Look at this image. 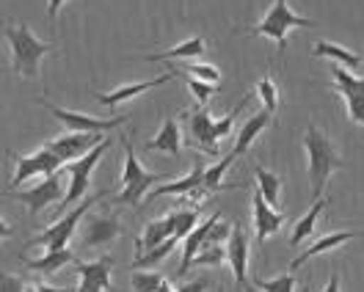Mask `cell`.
I'll use <instances>...</instances> for the list:
<instances>
[{
  "label": "cell",
  "instance_id": "cell-1",
  "mask_svg": "<svg viewBox=\"0 0 364 292\" xmlns=\"http://www.w3.org/2000/svg\"><path fill=\"white\" fill-rule=\"evenodd\" d=\"M304 149H306V168H309V182H312V199L318 202L326 190L328 177L345 168V160L340 158L334 141L326 133H320L315 124L304 133Z\"/></svg>",
  "mask_w": 364,
  "mask_h": 292
},
{
  "label": "cell",
  "instance_id": "cell-2",
  "mask_svg": "<svg viewBox=\"0 0 364 292\" xmlns=\"http://www.w3.org/2000/svg\"><path fill=\"white\" fill-rule=\"evenodd\" d=\"M6 42L11 50V69L25 80H36L42 58L53 53V45L36 39L28 25H9L6 28Z\"/></svg>",
  "mask_w": 364,
  "mask_h": 292
},
{
  "label": "cell",
  "instance_id": "cell-3",
  "mask_svg": "<svg viewBox=\"0 0 364 292\" xmlns=\"http://www.w3.org/2000/svg\"><path fill=\"white\" fill-rule=\"evenodd\" d=\"M122 144H124V171H122V193L114 196V204H127V207H138L144 202L146 190L155 185V182H166L168 174H152V171H144L141 160L133 152V141L130 135H119Z\"/></svg>",
  "mask_w": 364,
  "mask_h": 292
},
{
  "label": "cell",
  "instance_id": "cell-4",
  "mask_svg": "<svg viewBox=\"0 0 364 292\" xmlns=\"http://www.w3.org/2000/svg\"><path fill=\"white\" fill-rule=\"evenodd\" d=\"M312 25H315V20L296 14L287 0H273L268 14H265L259 23L251 25V28H243V33H249V36H268V39L276 42V50L284 53L287 33H290L293 28H312Z\"/></svg>",
  "mask_w": 364,
  "mask_h": 292
},
{
  "label": "cell",
  "instance_id": "cell-5",
  "mask_svg": "<svg viewBox=\"0 0 364 292\" xmlns=\"http://www.w3.org/2000/svg\"><path fill=\"white\" fill-rule=\"evenodd\" d=\"M105 196H108V190L94 193V196H89V199H83L77 207L67 210V212H64V215H61L55 224L50 226V229H45V232H42V234H36V237H31V240L25 243V248L45 246L47 251H64V248L69 246V240H72V234H75V229H77V226H80V221L89 215L91 207H94V204H100Z\"/></svg>",
  "mask_w": 364,
  "mask_h": 292
},
{
  "label": "cell",
  "instance_id": "cell-6",
  "mask_svg": "<svg viewBox=\"0 0 364 292\" xmlns=\"http://www.w3.org/2000/svg\"><path fill=\"white\" fill-rule=\"evenodd\" d=\"M111 146H114V138L105 135V138L91 149L89 155H83V158H77V160H72V163H64V166H61V174H69V188H67V193H64V199H61V207H58V210H69V204H77L83 196H86L91 174H94V168H97L100 158H102Z\"/></svg>",
  "mask_w": 364,
  "mask_h": 292
},
{
  "label": "cell",
  "instance_id": "cell-7",
  "mask_svg": "<svg viewBox=\"0 0 364 292\" xmlns=\"http://www.w3.org/2000/svg\"><path fill=\"white\" fill-rule=\"evenodd\" d=\"M39 105H45L47 111L53 113L67 130L72 133H91V135H105L122 127L127 121V116H114V119H97V116H89V113H77V111H67V108H58L53 102H45V99H36Z\"/></svg>",
  "mask_w": 364,
  "mask_h": 292
},
{
  "label": "cell",
  "instance_id": "cell-8",
  "mask_svg": "<svg viewBox=\"0 0 364 292\" xmlns=\"http://www.w3.org/2000/svg\"><path fill=\"white\" fill-rule=\"evenodd\" d=\"M331 86L345 99L350 121H356V124L364 127V77L353 75L350 69L334 64L331 67Z\"/></svg>",
  "mask_w": 364,
  "mask_h": 292
},
{
  "label": "cell",
  "instance_id": "cell-9",
  "mask_svg": "<svg viewBox=\"0 0 364 292\" xmlns=\"http://www.w3.org/2000/svg\"><path fill=\"white\" fill-rule=\"evenodd\" d=\"M64 193H67V190H64V174L58 171V174L45 177L39 185H33V188H28V190H20V193H9V196H14L17 202L28 204V212H31V215H39L45 207L61 202Z\"/></svg>",
  "mask_w": 364,
  "mask_h": 292
},
{
  "label": "cell",
  "instance_id": "cell-10",
  "mask_svg": "<svg viewBox=\"0 0 364 292\" xmlns=\"http://www.w3.org/2000/svg\"><path fill=\"white\" fill-rule=\"evenodd\" d=\"M64 166V160L58 158L55 152H50L47 146H42L39 152L28 155V158H17V171L11 177V188H20L33 177H50V174H58Z\"/></svg>",
  "mask_w": 364,
  "mask_h": 292
},
{
  "label": "cell",
  "instance_id": "cell-11",
  "mask_svg": "<svg viewBox=\"0 0 364 292\" xmlns=\"http://www.w3.org/2000/svg\"><path fill=\"white\" fill-rule=\"evenodd\" d=\"M227 262L232 273H235V281H237V290L251 292L249 281V237L243 232V226L232 224V234L227 240Z\"/></svg>",
  "mask_w": 364,
  "mask_h": 292
},
{
  "label": "cell",
  "instance_id": "cell-12",
  "mask_svg": "<svg viewBox=\"0 0 364 292\" xmlns=\"http://www.w3.org/2000/svg\"><path fill=\"white\" fill-rule=\"evenodd\" d=\"M119 234H122V221L116 215H89L86 221H80V240L89 248L111 246Z\"/></svg>",
  "mask_w": 364,
  "mask_h": 292
},
{
  "label": "cell",
  "instance_id": "cell-13",
  "mask_svg": "<svg viewBox=\"0 0 364 292\" xmlns=\"http://www.w3.org/2000/svg\"><path fill=\"white\" fill-rule=\"evenodd\" d=\"M251 215H254V232H257V243L259 246H265V240H271L287 221V212L273 210L271 204H265V199L257 190L251 196Z\"/></svg>",
  "mask_w": 364,
  "mask_h": 292
},
{
  "label": "cell",
  "instance_id": "cell-14",
  "mask_svg": "<svg viewBox=\"0 0 364 292\" xmlns=\"http://www.w3.org/2000/svg\"><path fill=\"white\" fill-rule=\"evenodd\" d=\"M105 135H91V133H69L61 135V138H53L50 144H45L50 152H55L64 163H72V160L89 155L91 149L102 141Z\"/></svg>",
  "mask_w": 364,
  "mask_h": 292
},
{
  "label": "cell",
  "instance_id": "cell-15",
  "mask_svg": "<svg viewBox=\"0 0 364 292\" xmlns=\"http://www.w3.org/2000/svg\"><path fill=\"white\" fill-rule=\"evenodd\" d=\"M180 77V72L174 67L166 69V75H160L155 80H144V83H127V86H119L116 91L111 94H100L97 99H100V105H105V108H116V105H122V102H127V99H133L138 94H144V91H152V89H160V86H166V83H171V80H177Z\"/></svg>",
  "mask_w": 364,
  "mask_h": 292
},
{
  "label": "cell",
  "instance_id": "cell-16",
  "mask_svg": "<svg viewBox=\"0 0 364 292\" xmlns=\"http://www.w3.org/2000/svg\"><path fill=\"white\" fill-rule=\"evenodd\" d=\"M188 121H191V144L205 152V155H218V138H215V119L207 111H196V113H185Z\"/></svg>",
  "mask_w": 364,
  "mask_h": 292
},
{
  "label": "cell",
  "instance_id": "cell-17",
  "mask_svg": "<svg viewBox=\"0 0 364 292\" xmlns=\"http://www.w3.org/2000/svg\"><path fill=\"white\" fill-rule=\"evenodd\" d=\"M356 237H364V232H331V234H326V237L315 240L309 248H304L296 259L290 262V270H298L301 265H306L309 259H315V256H320V254H328V251H334V248H340V246H345V243H350V240H356Z\"/></svg>",
  "mask_w": 364,
  "mask_h": 292
},
{
  "label": "cell",
  "instance_id": "cell-18",
  "mask_svg": "<svg viewBox=\"0 0 364 292\" xmlns=\"http://www.w3.org/2000/svg\"><path fill=\"white\" fill-rule=\"evenodd\" d=\"M144 149H146V152H163V155L180 158L182 155V133H180L177 119L166 116V121H163L160 133L155 135L152 141H146V144H144Z\"/></svg>",
  "mask_w": 364,
  "mask_h": 292
},
{
  "label": "cell",
  "instance_id": "cell-19",
  "mask_svg": "<svg viewBox=\"0 0 364 292\" xmlns=\"http://www.w3.org/2000/svg\"><path fill=\"white\" fill-rule=\"evenodd\" d=\"M205 168L207 166L199 160L188 177H182V180H177V182H166V185L155 188V190H152V199H160V196H188V193L205 188Z\"/></svg>",
  "mask_w": 364,
  "mask_h": 292
},
{
  "label": "cell",
  "instance_id": "cell-20",
  "mask_svg": "<svg viewBox=\"0 0 364 292\" xmlns=\"http://www.w3.org/2000/svg\"><path fill=\"white\" fill-rule=\"evenodd\" d=\"M221 218V212H213L207 221H202V224H196L193 226V232L185 237V248H182V265H180V276H185L188 270H191V265H193V259H196V254L202 251V246H205V240H207V232H210V226L215 224Z\"/></svg>",
  "mask_w": 364,
  "mask_h": 292
},
{
  "label": "cell",
  "instance_id": "cell-21",
  "mask_svg": "<svg viewBox=\"0 0 364 292\" xmlns=\"http://www.w3.org/2000/svg\"><path fill=\"white\" fill-rule=\"evenodd\" d=\"M273 124V116L265 108L262 111H257L254 116H251L249 121L243 124V130H240V135H237V141H235V149H232V155L235 158H240V155H246L251 149V144L259 138V133L265 130V127H271Z\"/></svg>",
  "mask_w": 364,
  "mask_h": 292
},
{
  "label": "cell",
  "instance_id": "cell-22",
  "mask_svg": "<svg viewBox=\"0 0 364 292\" xmlns=\"http://www.w3.org/2000/svg\"><path fill=\"white\" fill-rule=\"evenodd\" d=\"M111 268H114V256H102V259H97V262H80V259H75V273H77L80 279L97 281L100 287H105L108 292H114Z\"/></svg>",
  "mask_w": 364,
  "mask_h": 292
},
{
  "label": "cell",
  "instance_id": "cell-23",
  "mask_svg": "<svg viewBox=\"0 0 364 292\" xmlns=\"http://www.w3.org/2000/svg\"><path fill=\"white\" fill-rule=\"evenodd\" d=\"M168 237H171L168 215H166V218H158V221H149V224L144 226V234H138L136 237V256L146 254V251H152V248H158L160 243H166Z\"/></svg>",
  "mask_w": 364,
  "mask_h": 292
},
{
  "label": "cell",
  "instance_id": "cell-24",
  "mask_svg": "<svg viewBox=\"0 0 364 292\" xmlns=\"http://www.w3.org/2000/svg\"><path fill=\"white\" fill-rule=\"evenodd\" d=\"M312 55H315V58H331V61H337V67H345V69H350V72L362 67V58H359L353 50H348V47H342V45H334V42H326V39L315 42Z\"/></svg>",
  "mask_w": 364,
  "mask_h": 292
},
{
  "label": "cell",
  "instance_id": "cell-25",
  "mask_svg": "<svg viewBox=\"0 0 364 292\" xmlns=\"http://www.w3.org/2000/svg\"><path fill=\"white\" fill-rule=\"evenodd\" d=\"M23 259L25 268L36 270V273H45V276H50V273H55V270L67 268L69 262H75V254L72 251H47L42 259H28V256H20Z\"/></svg>",
  "mask_w": 364,
  "mask_h": 292
},
{
  "label": "cell",
  "instance_id": "cell-26",
  "mask_svg": "<svg viewBox=\"0 0 364 292\" xmlns=\"http://www.w3.org/2000/svg\"><path fill=\"white\" fill-rule=\"evenodd\" d=\"M254 177H257V193L265 199V204H271L273 210L279 207V199H282V180L279 174H273L262 166H254Z\"/></svg>",
  "mask_w": 364,
  "mask_h": 292
},
{
  "label": "cell",
  "instance_id": "cell-27",
  "mask_svg": "<svg viewBox=\"0 0 364 292\" xmlns=\"http://www.w3.org/2000/svg\"><path fill=\"white\" fill-rule=\"evenodd\" d=\"M205 53V39H188L182 45L171 47V50H163V53H152V55H144V61H177V58H199Z\"/></svg>",
  "mask_w": 364,
  "mask_h": 292
},
{
  "label": "cell",
  "instance_id": "cell-28",
  "mask_svg": "<svg viewBox=\"0 0 364 292\" xmlns=\"http://www.w3.org/2000/svg\"><path fill=\"white\" fill-rule=\"evenodd\" d=\"M168 224H171V237H188L193 232V226L199 224V210L196 207H177L168 212Z\"/></svg>",
  "mask_w": 364,
  "mask_h": 292
},
{
  "label": "cell",
  "instance_id": "cell-29",
  "mask_svg": "<svg viewBox=\"0 0 364 292\" xmlns=\"http://www.w3.org/2000/svg\"><path fill=\"white\" fill-rule=\"evenodd\" d=\"M326 204H328V199H318V202H312V210L298 221L296 226H293V237H290V246L293 248H301V243L315 232V224H318L320 212L326 210Z\"/></svg>",
  "mask_w": 364,
  "mask_h": 292
},
{
  "label": "cell",
  "instance_id": "cell-30",
  "mask_svg": "<svg viewBox=\"0 0 364 292\" xmlns=\"http://www.w3.org/2000/svg\"><path fill=\"white\" fill-rule=\"evenodd\" d=\"M235 155L229 152L227 158H221V163H215V166H210L205 168V188L207 190H229V188H240V185H227L224 182V174H227V168L235 163Z\"/></svg>",
  "mask_w": 364,
  "mask_h": 292
},
{
  "label": "cell",
  "instance_id": "cell-31",
  "mask_svg": "<svg viewBox=\"0 0 364 292\" xmlns=\"http://www.w3.org/2000/svg\"><path fill=\"white\" fill-rule=\"evenodd\" d=\"M177 248V237H168L166 243H160L158 248H152V251H146V254H141L136 256V262H133V270H144V268H158L160 262L171 254Z\"/></svg>",
  "mask_w": 364,
  "mask_h": 292
},
{
  "label": "cell",
  "instance_id": "cell-32",
  "mask_svg": "<svg viewBox=\"0 0 364 292\" xmlns=\"http://www.w3.org/2000/svg\"><path fill=\"white\" fill-rule=\"evenodd\" d=\"M254 287L262 292H296V273H284L276 279H257Z\"/></svg>",
  "mask_w": 364,
  "mask_h": 292
},
{
  "label": "cell",
  "instance_id": "cell-33",
  "mask_svg": "<svg viewBox=\"0 0 364 292\" xmlns=\"http://www.w3.org/2000/svg\"><path fill=\"white\" fill-rule=\"evenodd\" d=\"M185 75H191V77H196V80H202V83H210V86H215V83H221V72L213 67V64H185V69H180Z\"/></svg>",
  "mask_w": 364,
  "mask_h": 292
},
{
  "label": "cell",
  "instance_id": "cell-34",
  "mask_svg": "<svg viewBox=\"0 0 364 292\" xmlns=\"http://www.w3.org/2000/svg\"><path fill=\"white\" fill-rule=\"evenodd\" d=\"M257 94H259V99L265 102V111L271 113V116L279 111V89H276V83H273L268 75L257 83Z\"/></svg>",
  "mask_w": 364,
  "mask_h": 292
},
{
  "label": "cell",
  "instance_id": "cell-35",
  "mask_svg": "<svg viewBox=\"0 0 364 292\" xmlns=\"http://www.w3.org/2000/svg\"><path fill=\"white\" fill-rule=\"evenodd\" d=\"M177 72H180V69H177ZM180 77L185 80L188 91L196 97V102H199V105H207V102H210V97L215 94V86H210V83H202V80H196V77H191V75H185V72H180Z\"/></svg>",
  "mask_w": 364,
  "mask_h": 292
},
{
  "label": "cell",
  "instance_id": "cell-36",
  "mask_svg": "<svg viewBox=\"0 0 364 292\" xmlns=\"http://www.w3.org/2000/svg\"><path fill=\"white\" fill-rule=\"evenodd\" d=\"M227 259V246H210L205 243L202 251L196 254V259H193V265H221ZM191 265V268H193Z\"/></svg>",
  "mask_w": 364,
  "mask_h": 292
},
{
  "label": "cell",
  "instance_id": "cell-37",
  "mask_svg": "<svg viewBox=\"0 0 364 292\" xmlns=\"http://www.w3.org/2000/svg\"><path fill=\"white\" fill-rule=\"evenodd\" d=\"M160 284H163L160 273H149V270L133 273V292H158Z\"/></svg>",
  "mask_w": 364,
  "mask_h": 292
},
{
  "label": "cell",
  "instance_id": "cell-38",
  "mask_svg": "<svg viewBox=\"0 0 364 292\" xmlns=\"http://www.w3.org/2000/svg\"><path fill=\"white\" fill-rule=\"evenodd\" d=\"M25 284L17 276H9V273H0V292H23Z\"/></svg>",
  "mask_w": 364,
  "mask_h": 292
},
{
  "label": "cell",
  "instance_id": "cell-39",
  "mask_svg": "<svg viewBox=\"0 0 364 292\" xmlns=\"http://www.w3.org/2000/svg\"><path fill=\"white\" fill-rule=\"evenodd\" d=\"M210 287V279H196V281H188V284H182L177 292H205Z\"/></svg>",
  "mask_w": 364,
  "mask_h": 292
},
{
  "label": "cell",
  "instance_id": "cell-40",
  "mask_svg": "<svg viewBox=\"0 0 364 292\" xmlns=\"http://www.w3.org/2000/svg\"><path fill=\"white\" fill-rule=\"evenodd\" d=\"M75 292H108L105 287H100L97 281H89V279H80V284H77V290Z\"/></svg>",
  "mask_w": 364,
  "mask_h": 292
},
{
  "label": "cell",
  "instance_id": "cell-41",
  "mask_svg": "<svg viewBox=\"0 0 364 292\" xmlns=\"http://www.w3.org/2000/svg\"><path fill=\"white\" fill-rule=\"evenodd\" d=\"M64 3H67V0H50V3H47V20H50V23L58 17V11H61Z\"/></svg>",
  "mask_w": 364,
  "mask_h": 292
},
{
  "label": "cell",
  "instance_id": "cell-42",
  "mask_svg": "<svg viewBox=\"0 0 364 292\" xmlns=\"http://www.w3.org/2000/svg\"><path fill=\"white\" fill-rule=\"evenodd\" d=\"M323 292H340V273H334V276L328 279V284H326Z\"/></svg>",
  "mask_w": 364,
  "mask_h": 292
},
{
  "label": "cell",
  "instance_id": "cell-43",
  "mask_svg": "<svg viewBox=\"0 0 364 292\" xmlns=\"http://www.w3.org/2000/svg\"><path fill=\"white\" fill-rule=\"evenodd\" d=\"M36 292H75V290H69V287H50V284H39Z\"/></svg>",
  "mask_w": 364,
  "mask_h": 292
},
{
  "label": "cell",
  "instance_id": "cell-44",
  "mask_svg": "<svg viewBox=\"0 0 364 292\" xmlns=\"http://www.w3.org/2000/svg\"><path fill=\"white\" fill-rule=\"evenodd\" d=\"M11 234H14V229H11V226L0 218V240H3V237H11Z\"/></svg>",
  "mask_w": 364,
  "mask_h": 292
},
{
  "label": "cell",
  "instance_id": "cell-45",
  "mask_svg": "<svg viewBox=\"0 0 364 292\" xmlns=\"http://www.w3.org/2000/svg\"><path fill=\"white\" fill-rule=\"evenodd\" d=\"M158 292H174V287H171V284H168V281L163 279V284H160V287H158Z\"/></svg>",
  "mask_w": 364,
  "mask_h": 292
},
{
  "label": "cell",
  "instance_id": "cell-46",
  "mask_svg": "<svg viewBox=\"0 0 364 292\" xmlns=\"http://www.w3.org/2000/svg\"><path fill=\"white\" fill-rule=\"evenodd\" d=\"M23 292H36V287H25Z\"/></svg>",
  "mask_w": 364,
  "mask_h": 292
},
{
  "label": "cell",
  "instance_id": "cell-47",
  "mask_svg": "<svg viewBox=\"0 0 364 292\" xmlns=\"http://www.w3.org/2000/svg\"><path fill=\"white\" fill-rule=\"evenodd\" d=\"M218 292H224V290H218Z\"/></svg>",
  "mask_w": 364,
  "mask_h": 292
}]
</instances>
